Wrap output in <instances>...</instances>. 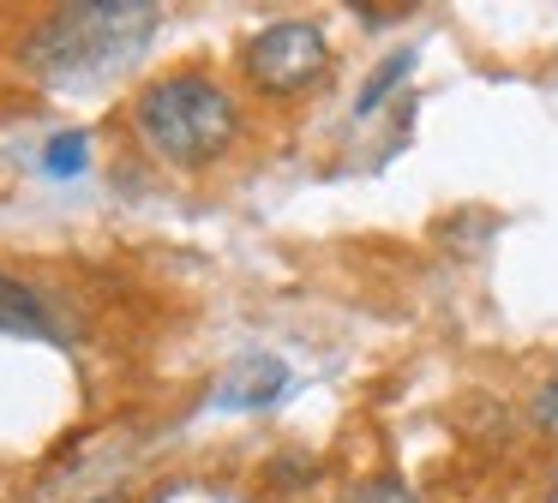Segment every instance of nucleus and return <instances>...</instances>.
Here are the masks:
<instances>
[{
    "instance_id": "nucleus-1",
    "label": "nucleus",
    "mask_w": 558,
    "mask_h": 503,
    "mask_svg": "<svg viewBox=\"0 0 558 503\" xmlns=\"http://www.w3.org/2000/svg\"><path fill=\"white\" fill-rule=\"evenodd\" d=\"M157 19L162 12L145 7V0H85V7H61L25 36L19 60L43 84H102L109 72L133 66L145 54Z\"/></svg>"
},
{
    "instance_id": "nucleus-2",
    "label": "nucleus",
    "mask_w": 558,
    "mask_h": 503,
    "mask_svg": "<svg viewBox=\"0 0 558 503\" xmlns=\"http://www.w3.org/2000/svg\"><path fill=\"white\" fill-rule=\"evenodd\" d=\"M133 132L157 162L169 168H210L241 132V108L205 72H169L145 84L133 102Z\"/></svg>"
},
{
    "instance_id": "nucleus-3",
    "label": "nucleus",
    "mask_w": 558,
    "mask_h": 503,
    "mask_svg": "<svg viewBox=\"0 0 558 503\" xmlns=\"http://www.w3.org/2000/svg\"><path fill=\"white\" fill-rule=\"evenodd\" d=\"M330 66V42L318 24L306 19H277L265 30H253V42L241 48V72L253 90L265 96H301L325 78Z\"/></svg>"
},
{
    "instance_id": "nucleus-4",
    "label": "nucleus",
    "mask_w": 558,
    "mask_h": 503,
    "mask_svg": "<svg viewBox=\"0 0 558 503\" xmlns=\"http://www.w3.org/2000/svg\"><path fill=\"white\" fill-rule=\"evenodd\" d=\"M282 383H289V366H282V359H270V354L241 359V366L217 383V407H270L282 395Z\"/></svg>"
},
{
    "instance_id": "nucleus-5",
    "label": "nucleus",
    "mask_w": 558,
    "mask_h": 503,
    "mask_svg": "<svg viewBox=\"0 0 558 503\" xmlns=\"http://www.w3.org/2000/svg\"><path fill=\"white\" fill-rule=\"evenodd\" d=\"M0 330H7V335H43V342H61L49 306H43V299L31 294L19 275H0Z\"/></svg>"
},
{
    "instance_id": "nucleus-6",
    "label": "nucleus",
    "mask_w": 558,
    "mask_h": 503,
    "mask_svg": "<svg viewBox=\"0 0 558 503\" xmlns=\"http://www.w3.org/2000/svg\"><path fill=\"white\" fill-rule=\"evenodd\" d=\"M409 72H414V48H397V54H390L385 66L373 72V84L361 90V102H354V114H361V120H366V114H378V108H385V96L397 90V84L409 78Z\"/></svg>"
},
{
    "instance_id": "nucleus-7",
    "label": "nucleus",
    "mask_w": 558,
    "mask_h": 503,
    "mask_svg": "<svg viewBox=\"0 0 558 503\" xmlns=\"http://www.w3.org/2000/svg\"><path fill=\"white\" fill-rule=\"evenodd\" d=\"M85 156H90L85 132H54V138H49V150H43V168L66 180V174H78V168H85Z\"/></svg>"
},
{
    "instance_id": "nucleus-8",
    "label": "nucleus",
    "mask_w": 558,
    "mask_h": 503,
    "mask_svg": "<svg viewBox=\"0 0 558 503\" xmlns=\"http://www.w3.org/2000/svg\"><path fill=\"white\" fill-rule=\"evenodd\" d=\"M349 503H421L402 479H366V486L349 491Z\"/></svg>"
},
{
    "instance_id": "nucleus-9",
    "label": "nucleus",
    "mask_w": 558,
    "mask_h": 503,
    "mask_svg": "<svg viewBox=\"0 0 558 503\" xmlns=\"http://www.w3.org/2000/svg\"><path fill=\"white\" fill-rule=\"evenodd\" d=\"M534 419H541V426H546V431H558V378H553V383H546V390H541V395H534Z\"/></svg>"
}]
</instances>
